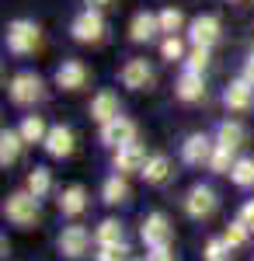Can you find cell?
<instances>
[{
    "instance_id": "obj_1",
    "label": "cell",
    "mask_w": 254,
    "mask_h": 261,
    "mask_svg": "<svg viewBox=\"0 0 254 261\" xmlns=\"http://www.w3.org/2000/svg\"><path fill=\"white\" fill-rule=\"evenodd\" d=\"M4 216L14 223V226L28 230V226L39 223L42 205H39V199H35L28 188H21V192H11V195H7V202H4Z\"/></svg>"
},
{
    "instance_id": "obj_2",
    "label": "cell",
    "mask_w": 254,
    "mask_h": 261,
    "mask_svg": "<svg viewBox=\"0 0 254 261\" xmlns=\"http://www.w3.org/2000/svg\"><path fill=\"white\" fill-rule=\"evenodd\" d=\"M39 42H42V28L32 18H18V21L7 24V49H11L14 56H28V53H35Z\"/></svg>"
},
{
    "instance_id": "obj_3",
    "label": "cell",
    "mask_w": 254,
    "mask_h": 261,
    "mask_svg": "<svg viewBox=\"0 0 254 261\" xmlns=\"http://www.w3.org/2000/svg\"><path fill=\"white\" fill-rule=\"evenodd\" d=\"M70 35L77 42H84V45H98V42H105V35H108V21H105V14H98V11H80L77 18L70 21Z\"/></svg>"
},
{
    "instance_id": "obj_4",
    "label": "cell",
    "mask_w": 254,
    "mask_h": 261,
    "mask_svg": "<svg viewBox=\"0 0 254 261\" xmlns=\"http://www.w3.org/2000/svg\"><path fill=\"white\" fill-rule=\"evenodd\" d=\"M7 94H11V101L14 105H35V101L45 98V84H42L39 73H32V70H21V73H14L11 77V84H7Z\"/></svg>"
},
{
    "instance_id": "obj_5",
    "label": "cell",
    "mask_w": 254,
    "mask_h": 261,
    "mask_svg": "<svg viewBox=\"0 0 254 261\" xmlns=\"http://www.w3.org/2000/svg\"><path fill=\"white\" fill-rule=\"evenodd\" d=\"M139 237L146 244V251H160V247H171L174 226H171V220H167L164 213H150V216L143 220V226H139Z\"/></svg>"
},
{
    "instance_id": "obj_6",
    "label": "cell",
    "mask_w": 254,
    "mask_h": 261,
    "mask_svg": "<svg viewBox=\"0 0 254 261\" xmlns=\"http://www.w3.org/2000/svg\"><path fill=\"white\" fill-rule=\"evenodd\" d=\"M216 209H219V195H216L213 185H192V188H188V195H185V213H188L192 220H209V216H216Z\"/></svg>"
},
{
    "instance_id": "obj_7",
    "label": "cell",
    "mask_w": 254,
    "mask_h": 261,
    "mask_svg": "<svg viewBox=\"0 0 254 261\" xmlns=\"http://www.w3.org/2000/svg\"><path fill=\"white\" fill-rule=\"evenodd\" d=\"M219 39H223V24L216 14H198V18L188 21V42L195 49H213Z\"/></svg>"
},
{
    "instance_id": "obj_8",
    "label": "cell",
    "mask_w": 254,
    "mask_h": 261,
    "mask_svg": "<svg viewBox=\"0 0 254 261\" xmlns=\"http://www.w3.org/2000/svg\"><path fill=\"white\" fill-rule=\"evenodd\" d=\"M56 244H59V254L66 261H80L91 254V230L87 226H63Z\"/></svg>"
},
{
    "instance_id": "obj_9",
    "label": "cell",
    "mask_w": 254,
    "mask_h": 261,
    "mask_svg": "<svg viewBox=\"0 0 254 261\" xmlns=\"http://www.w3.org/2000/svg\"><path fill=\"white\" fill-rule=\"evenodd\" d=\"M136 133H139L136 122L118 115V119H112L108 125H101V143L112 146V150H122V146H133V143H136Z\"/></svg>"
},
{
    "instance_id": "obj_10",
    "label": "cell",
    "mask_w": 254,
    "mask_h": 261,
    "mask_svg": "<svg viewBox=\"0 0 254 261\" xmlns=\"http://www.w3.org/2000/svg\"><path fill=\"white\" fill-rule=\"evenodd\" d=\"M213 150H216V140H209L206 133H192L188 140L181 143V161L188 164V167H209L213 161Z\"/></svg>"
},
{
    "instance_id": "obj_11",
    "label": "cell",
    "mask_w": 254,
    "mask_h": 261,
    "mask_svg": "<svg viewBox=\"0 0 254 261\" xmlns=\"http://www.w3.org/2000/svg\"><path fill=\"white\" fill-rule=\"evenodd\" d=\"M118 81H122V87L143 91V87L154 84V66L143 60V56H133V60H125V66L118 70Z\"/></svg>"
},
{
    "instance_id": "obj_12",
    "label": "cell",
    "mask_w": 254,
    "mask_h": 261,
    "mask_svg": "<svg viewBox=\"0 0 254 261\" xmlns=\"http://www.w3.org/2000/svg\"><path fill=\"white\" fill-rule=\"evenodd\" d=\"M42 146H45V153H49V157L63 161V157H70V153L77 150V136H73V129H70V125H53Z\"/></svg>"
},
{
    "instance_id": "obj_13",
    "label": "cell",
    "mask_w": 254,
    "mask_h": 261,
    "mask_svg": "<svg viewBox=\"0 0 254 261\" xmlns=\"http://www.w3.org/2000/svg\"><path fill=\"white\" fill-rule=\"evenodd\" d=\"M146 150L139 146V143H133V146H122V150H115V174H122V178H129V174H143V167H146Z\"/></svg>"
},
{
    "instance_id": "obj_14",
    "label": "cell",
    "mask_w": 254,
    "mask_h": 261,
    "mask_svg": "<svg viewBox=\"0 0 254 261\" xmlns=\"http://www.w3.org/2000/svg\"><path fill=\"white\" fill-rule=\"evenodd\" d=\"M223 105L230 112H247V108H254V84L244 81V77L230 81V87L223 91Z\"/></svg>"
},
{
    "instance_id": "obj_15",
    "label": "cell",
    "mask_w": 254,
    "mask_h": 261,
    "mask_svg": "<svg viewBox=\"0 0 254 261\" xmlns=\"http://www.w3.org/2000/svg\"><path fill=\"white\" fill-rule=\"evenodd\" d=\"M87 66L80 60H66L63 66H56V87H63V91H80V87H87Z\"/></svg>"
},
{
    "instance_id": "obj_16",
    "label": "cell",
    "mask_w": 254,
    "mask_h": 261,
    "mask_svg": "<svg viewBox=\"0 0 254 261\" xmlns=\"http://www.w3.org/2000/svg\"><path fill=\"white\" fill-rule=\"evenodd\" d=\"M91 119L101 122V125H108L112 119H118V94L115 91H98V94L91 98Z\"/></svg>"
},
{
    "instance_id": "obj_17",
    "label": "cell",
    "mask_w": 254,
    "mask_h": 261,
    "mask_svg": "<svg viewBox=\"0 0 254 261\" xmlns=\"http://www.w3.org/2000/svg\"><path fill=\"white\" fill-rule=\"evenodd\" d=\"M157 32H160V18L157 14H150V11L133 14V21H129V39L133 42H150V39H157Z\"/></svg>"
},
{
    "instance_id": "obj_18",
    "label": "cell",
    "mask_w": 254,
    "mask_h": 261,
    "mask_svg": "<svg viewBox=\"0 0 254 261\" xmlns=\"http://www.w3.org/2000/svg\"><path fill=\"white\" fill-rule=\"evenodd\" d=\"M84 209H87V188H84V185H70V188L59 192V213H63V216L73 220Z\"/></svg>"
},
{
    "instance_id": "obj_19",
    "label": "cell",
    "mask_w": 254,
    "mask_h": 261,
    "mask_svg": "<svg viewBox=\"0 0 254 261\" xmlns=\"http://www.w3.org/2000/svg\"><path fill=\"white\" fill-rule=\"evenodd\" d=\"M244 140H247V129H244V122H219L216 125V146H226V150H240L244 146Z\"/></svg>"
},
{
    "instance_id": "obj_20",
    "label": "cell",
    "mask_w": 254,
    "mask_h": 261,
    "mask_svg": "<svg viewBox=\"0 0 254 261\" xmlns=\"http://www.w3.org/2000/svg\"><path fill=\"white\" fill-rule=\"evenodd\" d=\"M101 199L108 202V205H125V202L133 199L129 178H122V174H112V178H105V185H101Z\"/></svg>"
},
{
    "instance_id": "obj_21",
    "label": "cell",
    "mask_w": 254,
    "mask_h": 261,
    "mask_svg": "<svg viewBox=\"0 0 254 261\" xmlns=\"http://www.w3.org/2000/svg\"><path fill=\"white\" fill-rule=\"evenodd\" d=\"M24 146H28V143L21 140L18 129H4V133H0V164H4V167L18 164V161H21V150H24Z\"/></svg>"
},
{
    "instance_id": "obj_22",
    "label": "cell",
    "mask_w": 254,
    "mask_h": 261,
    "mask_svg": "<svg viewBox=\"0 0 254 261\" xmlns=\"http://www.w3.org/2000/svg\"><path fill=\"white\" fill-rule=\"evenodd\" d=\"M171 174H174L171 161H167L164 153H154V157L146 161V167H143V174H139V178L146 181V185H167V181H171Z\"/></svg>"
},
{
    "instance_id": "obj_23",
    "label": "cell",
    "mask_w": 254,
    "mask_h": 261,
    "mask_svg": "<svg viewBox=\"0 0 254 261\" xmlns=\"http://www.w3.org/2000/svg\"><path fill=\"white\" fill-rule=\"evenodd\" d=\"M174 94L181 101H188V105H192V101H202V94H206L202 73H188V70H185V73L177 77V84H174Z\"/></svg>"
},
{
    "instance_id": "obj_24",
    "label": "cell",
    "mask_w": 254,
    "mask_h": 261,
    "mask_svg": "<svg viewBox=\"0 0 254 261\" xmlns=\"http://www.w3.org/2000/svg\"><path fill=\"white\" fill-rule=\"evenodd\" d=\"M122 233H125V226H122L118 220H112V216H108V220H101L98 226H94V244H98V247H112V244H122V241H125Z\"/></svg>"
},
{
    "instance_id": "obj_25",
    "label": "cell",
    "mask_w": 254,
    "mask_h": 261,
    "mask_svg": "<svg viewBox=\"0 0 254 261\" xmlns=\"http://www.w3.org/2000/svg\"><path fill=\"white\" fill-rule=\"evenodd\" d=\"M49 129H53V125H45L42 115H24V122H21L18 133H21V140H24V143H45Z\"/></svg>"
},
{
    "instance_id": "obj_26",
    "label": "cell",
    "mask_w": 254,
    "mask_h": 261,
    "mask_svg": "<svg viewBox=\"0 0 254 261\" xmlns=\"http://www.w3.org/2000/svg\"><path fill=\"white\" fill-rule=\"evenodd\" d=\"M28 192L42 202L49 192H53V171H49V167H35V171L28 174Z\"/></svg>"
},
{
    "instance_id": "obj_27",
    "label": "cell",
    "mask_w": 254,
    "mask_h": 261,
    "mask_svg": "<svg viewBox=\"0 0 254 261\" xmlns=\"http://www.w3.org/2000/svg\"><path fill=\"white\" fill-rule=\"evenodd\" d=\"M230 181L237 188H251L254 185V157H237L234 171H230Z\"/></svg>"
},
{
    "instance_id": "obj_28",
    "label": "cell",
    "mask_w": 254,
    "mask_h": 261,
    "mask_svg": "<svg viewBox=\"0 0 254 261\" xmlns=\"http://www.w3.org/2000/svg\"><path fill=\"white\" fill-rule=\"evenodd\" d=\"M157 18H160V32H164L167 39H171V35H177V32L185 28V14H181V7H164Z\"/></svg>"
},
{
    "instance_id": "obj_29",
    "label": "cell",
    "mask_w": 254,
    "mask_h": 261,
    "mask_svg": "<svg viewBox=\"0 0 254 261\" xmlns=\"http://www.w3.org/2000/svg\"><path fill=\"white\" fill-rule=\"evenodd\" d=\"M234 164H237L234 150L216 146V150H213V161H209V171H213V174H230V171H234Z\"/></svg>"
},
{
    "instance_id": "obj_30",
    "label": "cell",
    "mask_w": 254,
    "mask_h": 261,
    "mask_svg": "<svg viewBox=\"0 0 254 261\" xmlns=\"http://www.w3.org/2000/svg\"><path fill=\"white\" fill-rule=\"evenodd\" d=\"M230 251H234V247L223 241V237H213V241L206 244L202 258H206V261H230Z\"/></svg>"
},
{
    "instance_id": "obj_31",
    "label": "cell",
    "mask_w": 254,
    "mask_h": 261,
    "mask_svg": "<svg viewBox=\"0 0 254 261\" xmlns=\"http://www.w3.org/2000/svg\"><path fill=\"white\" fill-rule=\"evenodd\" d=\"M160 56L167 63H177V60H185L188 53H185V42L177 39V35H171V39H164L160 42Z\"/></svg>"
},
{
    "instance_id": "obj_32",
    "label": "cell",
    "mask_w": 254,
    "mask_h": 261,
    "mask_svg": "<svg viewBox=\"0 0 254 261\" xmlns=\"http://www.w3.org/2000/svg\"><path fill=\"white\" fill-rule=\"evenodd\" d=\"M247 237H251V226H244L240 220H234L230 226H226V233H223V241L230 244V247H244Z\"/></svg>"
},
{
    "instance_id": "obj_33",
    "label": "cell",
    "mask_w": 254,
    "mask_h": 261,
    "mask_svg": "<svg viewBox=\"0 0 254 261\" xmlns=\"http://www.w3.org/2000/svg\"><path fill=\"white\" fill-rule=\"evenodd\" d=\"M94 261H133L129 258V244H112V247H98V254H94Z\"/></svg>"
},
{
    "instance_id": "obj_34",
    "label": "cell",
    "mask_w": 254,
    "mask_h": 261,
    "mask_svg": "<svg viewBox=\"0 0 254 261\" xmlns=\"http://www.w3.org/2000/svg\"><path fill=\"white\" fill-rule=\"evenodd\" d=\"M206 66H209V49H195V45H192L188 56H185V70H188V73H202Z\"/></svg>"
},
{
    "instance_id": "obj_35",
    "label": "cell",
    "mask_w": 254,
    "mask_h": 261,
    "mask_svg": "<svg viewBox=\"0 0 254 261\" xmlns=\"http://www.w3.org/2000/svg\"><path fill=\"white\" fill-rule=\"evenodd\" d=\"M237 220L244 223V226H251V230H254V199H251V202H244V209H240V216H237Z\"/></svg>"
},
{
    "instance_id": "obj_36",
    "label": "cell",
    "mask_w": 254,
    "mask_h": 261,
    "mask_svg": "<svg viewBox=\"0 0 254 261\" xmlns=\"http://www.w3.org/2000/svg\"><path fill=\"white\" fill-rule=\"evenodd\" d=\"M146 261H174L171 247H160V251H146Z\"/></svg>"
},
{
    "instance_id": "obj_37",
    "label": "cell",
    "mask_w": 254,
    "mask_h": 261,
    "mask_svg": "<svg viewBox=\"0 0 254 261\" xmlns=\"http://www.w3.org/2000/svg\"><path fill=\"white\" fill-rule=\"evenodd\" d=\"M112 4H115V0H87V11H98V14H105Z\"/></svg>"
},
{
    "instance_id": "obj_38",
    "label": "cell",
    "mask_w": 254,
    "mask_h": 261,
    "mask_svg": "<svg viewBox=\"0 0 254 261\" xmlns=\"http://www.w3.org/2000/svg\"><path fill=\"white\" fill-rule=\"evenodd\" d=\"M244 81H251V84H254V53H251V60L244 63Z\"/></svg>"
},
{
    "instance_id": "obj_39",
    "label": "cell",
    "mask_w": 254,
    "mask_h": 261,
    "mask_svg": "<svg viewBox=\"0 0 254 261\" xmlns=\"http://www.w3.org/2000/svg\"><path fill=\"white\" fill-rule=\"evenodd\" d=\"M133 261H146V258H133Z\"/></svg>"
}]
</instances>
